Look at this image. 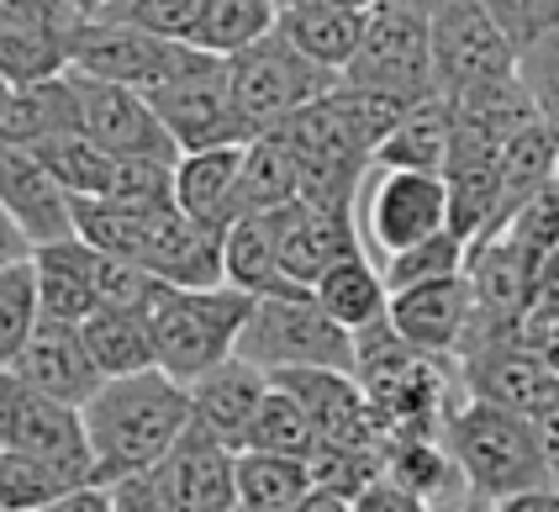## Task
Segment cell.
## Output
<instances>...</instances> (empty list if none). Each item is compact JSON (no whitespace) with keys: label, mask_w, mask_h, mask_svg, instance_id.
Here are the masks:
<instances>
[{"label":"cell","mask_w":559,"mask_h":512,"mask_svg":"<svg viewBox=\"0 0 559 512\" xmlns=\"http://www.w3.org/2000/svg\"><path fill=\"white\" fill-rule=\"evenodd\" d=\"M27 254H32V238L16 223H11V212L0 206V264H11V259H27Z\"/></svg>","instance_id":"cell-53"},{"label":"cell","mask_w":559,"mask_h":512,"mask_svg":"<svg viewBox=\"0 0 559 512\" xmlns=\"http://www.w3.org/2000/svg\"><path fill=\"white\" fill-rule=\"evenodd\" d=\"M238 169H243V143H217V148H190L175 159V206L212 227H233L238 212Z\"/></svg>","instance_id":"cell-25"},{"label":"cell","mask_w":559,"mask_h":512,"mask_svg":"<svg viewBox=\"0 0 559 512\" xmlns=\"http://www.w3.org/2000/svg\"><path fill=\"white\" fill-rule=\"evenodd\" d=\"M275 5L270 0H212L206 5V16H201V27L190 33L195 48H206V53H222V59H233L238 48H249L259 37L275 27Z\"/></svg>","instance_id":"cell-39"},{"label":"cell","mask_w":559,"mask_h":512,"mask_svg":"<svg viewBox=\"0 0 559 512\" xmlns=\"http://www.w3.org/2000/svg\"><path fill=\"white\" fill-rule=\"evenodd\" d=\"M354 381L365 385L370 413L385 439L402 433H443L449 413L460 407L449 396V365L438 354L412 349L391 318L354 333Z\"/></svg>","instance_id":"cell-2"},{"label":"cell","mask_w":559,"mask_h":512,"mask_svg":"<svg viewBox=\"0 0 559 512\" xmlns=\"http://www.w3.org/2000/svg\"><path fill=\"white\" fill-rule=\"evenodd\" d=\"M253 296L238 286H164L154 301V359L175 381H201L222 359L238 354V338L249 328Z\"/></svg>","instance_id":"cell-3"},{"label":"cell","mask_w":559,"mask_h":512,"mask_svg":"<svg viewBox=\"0 0 559 512\" xmlns=\"http://www.w3.org/2000/svg\"><path fill=\"white\" fill-rule=\"evenodd\" d=\"M311 491L307 460L238 449V508L249 512H290Z\"/></svg>","instance_id":"cell-36"},{"label":"cell","mask_w":559,"mask_h":512,"mask_svg":"<svg viewBox=\"0 0 559 512\" xmlns=\"http://www.w3.org/2000/svg\"><path fill=\"white\" fill-rule=\"evenodd\" d=\"M465 238L454 233V227H443L433 238H423V243H412L402 254H391L380 264V275H385V290H406V286H428V281H449V275H465Z\"/></svg>","instance_id":"cell-41"},{"label":"cell","mask_w":559,"mask_h":512,"mask_svg":"<svg viewBox=\"0 0 559 512\" xmlns=\"http://www.w3.org/2000/svg\"><path fill=\"white\" fill-rule=\"evenodd\" d=\"M195 53H201L195 43L158 37L148 27H138V22H122V16H80L69 69L95 74V80H117V85H132V91H154L164 80H175Z\"/></svg>","instance_id":"cell-9"},{"label":"cell","mask_w":559,"mask_h":512,"mask_svg":"<svg viewBox=\"0 0 559 512\" xmlns=\"http://www.w3.org/2000/svg\"><path fill=\"white\" fill-rule=\"evenodd\" d=\"M275 385H285L301 407H307L317 444H343V449H385V433L370 413L365 385L354 381V370H275Z\"/></svg>","instance_id":"cell-14"},{"label":"cell","mask_w":559,"mask_h":512,"mask_svg":"<svg viewBox=\"0 0 559 512\" xmlns=\"http://www.w3.org/2000/svg\"><path fill=\"white\" fill-rule=\"evenodd\" d=\"M354 223H359V243L385 264L391 254L449 227V186L443 175H428V169L370 164L354 195Z\"/></svg>","instance_id":"cell-6"},{"label":"cell","mask_w":559,"mask_h":512,"mask_svg":"<svg viewBox=\"0 0 559 512\" xmlns=\"http://www.w3.org/2000/svg\"><path fill=\"white\" fill-rule=\"evenodd\" d=\"M238 354L259 370H354V333L317 307L311 286L253 296Z\"/></svg>","instance_id":"cell-5"},{"label":"cell","mask_w":559,"mask_h":512,"mask_svg":"<svg viewBox=\"0 0 559 512\" xmlns=\"http://www.w3.org/2000/svg\"><path fill=\"white\" fill-rule=\"evenodd\" d=\"M365 16L370 11L343 5V0H296V5H285L275 16V27L285 33V43L296 53H307L311 64L343 74L354 48H359V37H365Z\"/></svg>","instance_id":"cell-27"},{"label":"cell","mask_w":559,"mask_h":512,"mask_svg":"<svg viewBox=\"0 0 559 512\" xmlns=\"http://www.w3.org/2000/svg\"><path fill=\"white\" fill-rule=\"evenodd\" d=\"M555 148H559V132L549 128V122H533V128H523L512 143H501V206H497V227L518 212V206H528L533 195L544 191L549 180H555ZM491 227V233H497ZM486 238V233H480Z\"/></svg>","instance_id":"cell-34"},{"label":"cell","mask_w":559,"mask_h":512,"mask_svg":"<svg viewBox=\"0 0 559 512\" xmlns=\"http://www.w3.org/2000/svg\"><path fill=\"white\" fill-rule=\"evenodd\" d=\"M222 281L249 296H275V290H290L296 281H285L275 254V233L264 217H238L222 238Z\"/></svg>","instance_id":"cell-35"},{"label":"cell","mask_w":559,"mask_h":512,"mask_svg":"<svg viewBox=\"0 0 559 512\" xmlns=\"http://www.w3.org/2000/svg\"><path fill=\"white\" fill-rule=\"evenodd\" d=\"M0 449L5 454H32L69 471L74 480H95L91 439H85V417L59 396L27 385L16 370H0Z\"/></svg>","instance_id":"cell-11"},{"label":"cell","mask_w":559,"mask_h":512,"mask_svg":"<svg viewBox=\"0 0 559 512\" xmlns=\"http://www.w3.org/2000/svg\"><path fill=\"white\" fill-rule=\"evenodd\" d=\"M164 476L175 486L180 508L186 512H233L238 508V449H227L217 433H206L195 417L180 433V444L169 449Z\"/></svg>","instance_id":"cell-20"},{"label":"cell","mask_w":559,"mask_h":512,"mask_svg":"<svg viewBox=\"0 0 559 512\" xmlns=\"http://www.w3.org/2000/svg\"><path fill=\"white\" fill-rule=\"evenodd\" d=\"M338 80L343 74L311 64L307 53H296L280 27H270L259 43L238 48V53L227 59V85H233L238 117L249 122L253 138L270 132L275 122H285L290 111H301V106H311V100H322Z\"/></svg>","instance_id":"cell-7"},{"label":"cell","mask_w":559,"mask_h":512,"mask_svg":"<svg viewBox=\"0 0 559 512\" xmlns=\"http://www.w3.org/2000/svg\"><path fill=\"white\" fill-rule=\"evenodd\" d=\"M154 117L164 122V132L175 138V148H217V143H249L253 132L238 117V100L227 85V59L222 53H195L175 80H164L154 91H143Z\"/></svg>","instance_id":"cell-8"},{"label":"cell","mask_w":559,"mask_h":512,"mask_svg":"<svg viewBox=\"0 0 559 512\" xmlns=\"http://www.w3.org/2000/svg\"><path fill=\"white\" fill-rule=\"evenodd\" d=\"M32 270H37V318L43 322H80L95 312V249L74 233V238H53L32 249Z\"/></svg>","instance_id":"cell-24"},{"label":"cell","mask_w":559,"mask_h":512,"mask_svg":"<svg viewBox=\"0 0 559 512\" xmlns=\"http://www.w3.org/2000/svg\"><path fill=\"white\" fill-rule=\"evenodd\" d=\"M491 512H559V486H533V491H512L491 502Z\"/></svg>","instance_id":"cell-52"},{"label":"cell","mask_w":559,"mask_h":512,"mask_svg":"<svg viewBox=\"0 0 559 512\" xmlns=\"http://www.w3.org/2000/svg\"><path fill=\"white\" fill-rule=\"evenodd\" d=\"M460 512H491V502H480V497H469V502H465V508H460Z\"/></svg>","instance_id":"cell-58"},{"label":"cell","mask_w":559,"mask_h":512,"mask_svg":"<svg viewBox=\"0 0 559 512\" xmlns=\"http://www.w3.org/2000/svg\"><path fill=\"white\" fill-rule=\"evenodd\" d=\"M354 512H428V508H423L406 486H396V480L380 471V476H374L370 486L354 497Z\"/></svg>","instance_id":"cell-49"},{"label":"cell","mask_w":559,"mask_h":512,"mask_svg":"<svg viewBox=\"0 0 559 512\" xmlns=\"http://www.w3.org/2000/svg\"><path fill=\"white\" fill-rule=\"evenodd\" d=\"M5 370H16L27 385L59 396L69 407H85L95 396V385L106 381V376L95 370V359H91V349H85V338H80V328H69V322H37L32 338L22 344V354H16Z\"/></svg>","instance_id":"cell-21"},{"label":"cell","mask_w":559,"mask_h":512,"mask_svg":"<svg viewBox=\"0 0 559 512\" xmlns=\"http://www.w3.org/2000/svg\"><path fill=\"white\" fill-rule=\"evenodd\" d=\"M480 5L491 11L501 33L512 37V48H528L533 37L559 27V0H480Z\"/></svg>","instance_id":"cell-47"},{"label":"cell","mask_w":559,"mask_h":512,"mask_svg":"<svg viewBox=\"0 0 559 512\" xmlns=\"http://www.w3.org/2000/svg\"><path fill=\"white\" fill-rule=\"evenodd\" d=\"M37 322L43 318H37V270H32V254L0 264V370L22 354V344L32 338Z\"/></svg>","instance_id":"cell-42"},{"label":"cell","mask_w":559,"mask_h":512,"mask_svg":"<svg viewBox=\"0 0 559 512\" xmlns=\"http://www.w3.org/2000/svg\"><path fill=\"white\" fill-rule=\"evenodd\" d=\"M106 5H122V0H74L80 16H95V11H106Z\"/></svg>","instance_id":"cell-56"},{"label":"cell","mask_w":559,"mask_h":512,"mask_svg":"<svg viewBox=\"0 0 559 512\" xmlns=\"http://www.w3.org/2000/svg\"><path fill=\"white\" fill-rule=\"evenodd\" d=\"M233 512H249V508H233Z\"/></svg>","instance_id":"cell-61"},{"label":"cell","mask_w":559,"mask_h":512,"mask_svg":"<svg viewBox=\"0 0 559 512\" xmlns=\"http://www.w3.org/2000/svg\"><path fill=\"white\" fill-rule=\"evenodd\" d=\"M43 512H111V491L106 486H74V491H63L59 502H48Z\"/></svg>","instance_id":"cell-51"},{"label":"cell","mask_w":559,"mask_h":512,"mask_svg":"<svg viewBox=\"0 0 559 512\" xmlns=\"http://www.w3.org/2000/svg\"><path fill=\"white\" fill-rule=\"evenodd\" d=\"M74 27L80 11H37V5H16L0 0V74L11 85H32V80H53L69 69V48H74Z\"/></svg>","instance_id":"cell-18"},{"label":"cell","mask_w":559,"mask_h":512,"mask_svg":"<svg viewBox=\"0 0 559 512\" xmlns=\"http://www.w3.org/2000/svg\"><path fill=\"white\" fill-rule=\"evenodd\" d=\"M549 186H555V191H559V148H555V180H549Z\"/></svg>","instance_id":"cell-60"},{"label":"cell","mask_w":559,"mask_h":512,"mask_svg":"<svg viewBox=\"0 0 559 512\" xmlns=\"http://www.w3.org/2000/svg\"><path fill=\"white\" fill-rule=\"evenodd\" d=\"M264 223L275 233V254L285 281L311 286L322 270H333L338 259L359 254V223L348 212H328V206H311V201H285L275 212H264Z\"/></svg>","instance_id":"cell-15"},{"label":"cell","mask_w":559,"mask_h":512,"mask_svg":"<svg viewBox=\"0 0 559 512\" xmlns=\"http://www.w3.org/2000/svg\"><path fill=\"white\" fill-rule=\"evenodd\" d=\"M80 338L91 349L95 370L111 376H138L154 370V312H132V307H95L91 318L80 322Z\"/></svg>","instance_id":"cell-31"},{"label":"cell","mask_w":559,"mask_h":512,"mask_svg":"<svg viewBox=\"0 0 559 512\" xmlns=\"http://www.w3.org/2000/svg\"><path fill=\"white\" fill-rule=\"evenodd\" d=\"M396 5H406V11H417V16H433L438 5H449V0H396Z\"/></svg>","instance_id":"cell-55"},{"label":"cell","mask_w":559,"mask_h":512,"mask_svg":"<svg viewBox=\"0 0 559 512\" xmlns=\"http://www.w3.org/2000/svg\"><path fill=\"white\" fill-rule=\"evenodd\" d=\"M37 159L48 164V175L59 180L69 195H106L111 175H117V154H106L100 143H91L85 132H63L32 148Z\"/></svg>","instance_id":"cell-37"},{"label":"cell","mask_w":559,"mask_h":512,"mask_svg":"<svg viewBox=\"0 0 559 512\" xmlns=\"http://www.w3.org/2000/svg\"><path fill=\"white\" fill-rule=\"evenodd\" d=\"M443 444L460 460L469 491L480 502H501V497L533 491V486H555L544 454H538V439H533V422L523 413L465 396L443 422Z\"/></svg>","instance_id":"cell-4"},{"label":"cell","mask_w":559,"mask_h":512,"mask_svg":"<svg viewBox=\"0 0 559 512\" xmlns=\"http://www.w3.org/2000/svg\"><path fill=\"white\" fill-rule=\"evenodd\" d=\"M106 491H111V512H186L180 497H175V486H169V476H164V465L111 480Z\"/></svg>","instance_id":"cell-48"},{"label":"cell","mask_w":559,"mask_h":512,"mask_svg":"<svg viewBox=\"0 0 559 512\" xmlns=\"http://www.w3.org/2000/svg\"><path fill=\"white\" fill-rule=\"evenodd\" d=\"M311 471V486L322 491H338V497H359L374 476H380V454L374 449H343V444H317L307 460Z\"/></svg>","instance_id":"cell-44"},{"label":"cell","mask_w":559,"mask_h":512,"mask_svg":"<svg viewBox=\"0 0 559 512\" xmlns=\"http://www.w3.org/2000/svg\"><path fill=\"white\" fill-rule=\"evenodd\" d=\"M63 132H80V100H74L69 69L53 74V80H32V85H16V91H11L5 117H0V138H5V143L37 148V143L63 138Z\"/></svg>","instance_id":"cell-30"},{"label":"cell","mask_w":559,"mask_h":512,"mask_svg":"<svg viewBox=\"0 0 559 512\" xmlns=\"http://www.w3.org/2000/svg\"><path fill=\"white\" fill-rule=\"evenodd\" d=\"M301 195V159L290 154V143L275 132H259L243 143V169H238V212L264 217L285 201Z\"/></svg>","instance_id":"cell-33"},{"label":"cell","mask_w":559,"mask_h":512,"mask_svg":"<svg viewBox=\"0 0 559 512\" xmlns=\"http://www.w3.org/2000/svg\"><path fill=\"white\" fill-rule=\"evenodd\" d=\"M311 296H317V307L338 322V328H348V333H359V328L380 322L385 318V307H391L385 275H380L374 259H365V249L338 259L333 270H322V275L311 281Z\"/></svg>","instance_id":"cell-32"},{"label":"cell","mask_w":559,"mask_h":512,"mask_svg":"<svg viewBox=\"0 0 559 512\" xmlns=\"http://www.w3.org/2000/svg\"><path fill=\"white\" fill-rule=\"evenodd\" d=\"M380 471L396 480V486H406L428 512H460L469 497H475L465 471H460V460L443 444V433H402V439H385Z\"/></svg>","instance_id":"cell-23"},{"label":"cell","mask_w":559,"mask_h":512,"mask_svg":"<svg viewBox=\"0 0 559 512\" xmlns=\"http://www.w3.org/2000/svg\"><path fill=\"white\" fill-rule=\"evenodd\" d=\"M74 486H91V480H74L69 471L48 465V460L5 454L0 449V512H43L48 502H59L63 491H74Z\"/></svg>","instance_id":"cell-40"},{"label":"cell","mask_w":559,"mask_h":512,"mask_svg":"<svg viewBox=\"0 0 559 512\" xmlns=\"http://www.w3.org/2000/svg\"><path fill=\"white\" fill-rule=\"evenodd\" d=\"M518 80L528 85L538 117L559 132V27L533 37L528 48H518Z\"/></svg>","instance_id":"cell-45"},{"label":"cell","mask_w":559,"mask_h":512,"mask_svg":"<svg viewBox=\"0 0 559 512\" xmlns=\"http://www.w3.org/2000/svg\"><path fill=\"white\" fill-rule=\"evenodd\" d=\"M11 91H16V85H11V80L0 74V117H5V100H11Z\"/></svg>","instance_id":"cell-57"},{"label":"cell","mask_w":559,"mask_h":512,"mask_svg":"<svg viewBox=\"0 0 559 512\" xmlns=\"http://www.w3.org/2000/svg\"><path fill=\"white\" fill-rule=\"evenodd\" d=\"M85 439H91L95 486H111L122 476L154 471L190 428V385L164 370L111 376L95 385V396L80 407Z\"/></svg>","instance_id":"cell-1"},{"label":"cell","mask_w":559,"mask_h":512,"mask_svg":"<svg viewBox=\"0 0 559 512\" xmlns=\"http://www.w3.org/2000/svg\"><path fill=\"white\" fill-rule=\"evenodd\" d=\"M164 296V281L154 270L132 264V259H111L95 249V307H132V312H154Z\"/></svg>","instance_id":"cell-43"},{"label":"cell","mask_w":559,"mask_h":512,"mask_svg":"<svg viewBox=\"0 0 559 512\" xmlns=\"http://www.w3.org/2000/svg\"><path fill=\"white\" fill-rule=\"evenodd\" d=\"M0 206L32 238V249L53 238H74V195L48 175V164L32 148L5 138H0Z\"/></svg>","instance_id":"cell-17"},{"label":"cell","mask_w":559,"mask_h":512,"mask_svg":"<svg viewBox=\"0 0 559 512\" xmlns=\"http://www.w3.org/2000/svg\"><path fill=\"white\" fill-rule=\"evenodd\" d=\"M528 422H533V439H538V454H544V465H549V480L559 486V396H549Z\"/></svg>","instance_id":"cell-50"},{"label":"cell","mask_w":559,"mask_h":512,"mask_svg":"<svg viewBox=\"0 0 559 512\" xmlns=\"http://www.w3.org/2000/svg\"><path fill=\"white\" fill-rule=\"evenodd\" d=\"M243 449H264V454H290V460H311L317 449V428H311L307 407L285 391V385L270 381L259 413H253V428H249V444Z\"/></svg>","instance_id":"cell-38"},{"label":"cell","mask_w":559,"mask_h":512,"mask_svg":"<svg viewBox=\"0 0 559 512\" xmlns=\"http://www.w3.org/2000/svg\"><path fill=\"white\" fill-rule=\"evenodd\" d=\"M206 5H212V0H122V5H106V11H95V16H122V22H138V27H148V33H158V37L190 43V33H195L201 16H206Z\"/></svg>","instance_id":"cell-46"},{"label":"cell","mask_w":559,"mask_h":512,"mask_svg":"<svg viewBox=\"0 0 559 512\" xmlns=\"http://www.w3.org/2000/svg\"><path fill=\"white\" fill-rule=\"evenodd\" d=\"M343 5H359V11H370L374 0H343Z\"/></svg>","instance_id":"cell-59"},{"label":"cell","mask_w":559,"mask_h":512,"mask_svg":"<svg viewBox=\"0 0 559 512\" xmlns=\"http://www.w3.org/2000/svg\"><path fill=\"white\" fill-rule=\"evenodd\" d=\"M290 512H354V502H348V497H338V491H322V486H311V491Z\"/></svg>","instance_id":"cell-54"},{"label":"cell","mask_w":559,"mask_h":512,"mask_svg":"<svg viewBox=\"0 0 559 512\" xmlns=\"http://www.w3.org/2000/svg\"><path fill=\"white\" fill-rule=\"evenodd\" d=\"M449 111H454V138L460 143H480V148H501L523 128L544 122L528 96V85L518 74L491 80V85H475L465 96H449Z\"/></svg>","instance_id":"cell-28"},{"label":"cell","mask_w":559,"mask_h":512,"mask_svg":"<svg viewBox=\"0 0 559 512\" xmlns=\"http://www.w3.org/2000/svg\"><path fill=\"white\" fill-rule=\"evenodd\" d=\"M433 37V85L438 96H465L475 85H491L518 74V48L512 37L491 22L480 0H449L428 16Z\"/></svg>","instance_id":"cell-12"},{"label":"cell","mask_w":559,"mask_h":512,"mask_svg":"<svg viewBox=\"0 0 559 512\" xmlns=\"http://www.w3.org/2000/svg\"><path fill=\"white\" fill-rule=\"evenodd\" d=\"M469 312H475V296H469L465 275H449V281H428V286H406L391 290V307L385 318L402 333L412 349L438 354V359H454L465 344Z\"/></svg>","instance_id":"cell-19"},{"label":"cell","mask_w":559,"mask_h":512,"mask_svg":"<svg viewBox=\"0 0 559 512\" xmlns=\"http://www.w3.org/2000/svg\"><path fill=\"white\" fill-rule=\"evenodd\" d=\"M449 148H454V111H449V96H438V91H433V96H423L417 106H406L402 122H396V128L374 143L370 164L443 175Z\"/></svg>","instance_id":"cell-29"},{"label":"cell","mask_w":559,"mask_h":512,"mask_svg":"<svg viewBox=\"0 0 559 512\" xmlns=\"http://www.w3.org/2000/svg\"><path fill=\"white\" fill-rule=\"evenodd\" d=\"M69 80H74V100H80V132L91 143H100L106 154H122V159H180L175 138L164 132L143 91L117 85V80H95L80 69H69Z\"/></svg>","instance_id":"cell-13"},{"label":"cell","mask_w":559,"mask_h":512,"mask_svg":"<svg viewBox=\"0 0 559 512\" xmlns=\"http://www.w3.org/2000/svg\"><path fill=\"white\" fill-rule=\"evenodd\" d=\"M454 365H460L465 396L491 402V407H507V413L533 417L549 396H559V376L523 338H491V344H480V349L460 354Z\"/></svg>","instance_id":"cell-16"},{"label":"cell","mask_w":559,"mask_h":512,"mask_svg":"<svg viewBox=\"0 0 559 512\" xmlns=\"http://www.w3.org/2000/svg\"><path fill=\"white\" fill-rule=\"evenodd\" d=\"M264 391H270V370H259L253 359L233 354L217 370H206L201 381H190V417L206 433H217L227 449H243Z\"/></svg>","instance_id":"cell-22"},{"label":"cell","mask_w":559,"mask_h":512,"mask_svg":"<svg viewBox=\"0 0 559 512\" xmlns=\"http://www.w3.org/2000/svg\"><path fill=\"white\" fill-rule=\"evenodd\" d=\"M222 238H227V227L195 223V217H186L175 206L158 223L154 249L143 259V270H154L164 286H186V290L222 286Z\"/></svg>","instance_id":"cell-26"},{"label":"cell","mask_w":559,"mask_h":512,"mask_svg":"<svg viewBox=\"0 0 559 512\" xmlns=\"http://www.w3.org/2000/svg\"><path fill=\"white\" fill-rule=\"evenodd\" d=\"M348 85H370V91H396V96H433V37L428 16L406 11L396 0H374L365 16V37L354 48V59L343 69Z\"/></svg>","instance_id":"cell-10"}]
</instances>
